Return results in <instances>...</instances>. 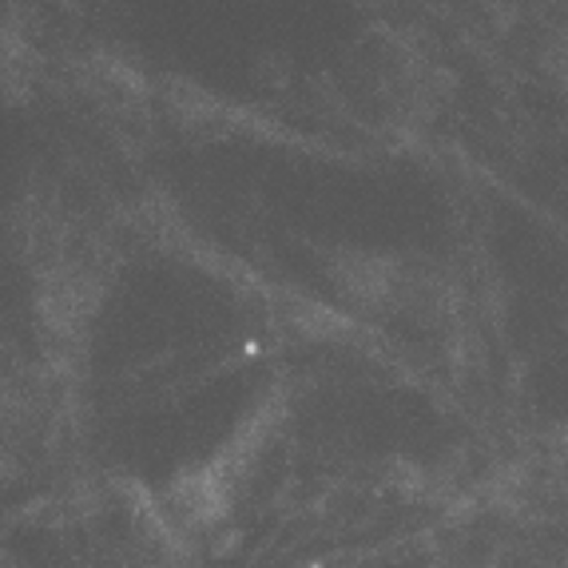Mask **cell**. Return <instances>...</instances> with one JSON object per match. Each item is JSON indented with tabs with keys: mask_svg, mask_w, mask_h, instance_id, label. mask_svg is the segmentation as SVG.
Instances as JSON below:
<instances>
[{
	"mask_svg": "<svg viewBox=\"0 0 568 568\" xmlns=\"http://www.w3.org/2000/svg\"><path fill=\"white\" fill-rule=\"evenodd\" d=\"M338 278L342 286L351 294H358V298H366V303H378V298H386L389 283H394V271H389L386 263H378V258H351V263L338 266Z\"/></svg>",
	"mask_w": 568,
	"mask_h": 568,
	"instance_id": "obj_1",
	"label": "cell"
}]
</instances>
